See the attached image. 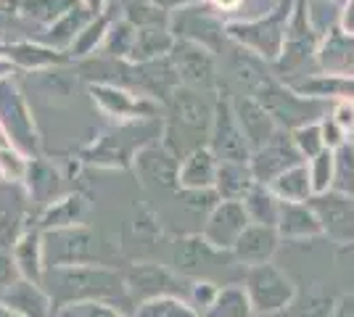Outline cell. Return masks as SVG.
Masks as SVG:
<instances>
[{"label": "cell", "instance_id": "cell-1", "mask_svg": "<svg viewBox=\"0 0 354 317\" xmlns=\"http://www.w3.org/2000/svg\"><path fill=\"white\" fill-rule=\"evenodd\" d=\"M230 75L246 90V95L265 106L281 130L294 133L304 124H315L328 117L330 101L299 95L294 88H288L281 77L275 75V69H270L267 61L257 59L254 53L238 46L230 56Z\"/></svg>", "mask_w": 354, "mask_h": 317}, {"label": "cell", "instance_id": "cell-2", "mask_svg": "<svg viewBox=\"0 0 354 317\" xmlns=\"http://www.w3.org/2000/svg\"><path fill=\"white\" fill-rule=\"evenodd\" d=\"M214 101L209 93L191 88H177L167 104V119L162 124V143L183 162L188 153L209 148L212 124H214Z\"/></svg>", "mask_w": 354, "mask_h": 317}, {"label": "cell", "instance_id": "cell-3", "mask_svg": "<svg viewBox=\"0 0 354 317\" xmlns=\"http://www.w3.org/2000/svg\"><path fill=\"white\" fill-rule=\"evenodd\" d=\"M43 288L50 294L56 309L85 302L114 304L127 291L124 278L104 265H80V267H56L45 270Z\"/></svg>", "mask_w": 354, "mask_h": 317}, {"label": "cell", "instance_id": "cell-4", "mask_svg": "<svg viewBox=\"0 0 354 317\" xmlns=\"http://www.w3.org/2000/svg\"><path fill=\"white\" fill-rule=\"evenodd\" d=\"M291 14H294V0H278L267 14L257 19L227 21V40L272 66L283 53Z\"/></svg>", "mask_w": 354, "mask_h": 317}, {"label": "cell", "instance_id": "cell-5", "mask_svg": "<svg viewBox=\"0 0 354 317\" xmlns=\"http://www.w3.org/2000/svg\"><path fill=\"white\" fill-rule=\"evenodd\" d=\"M153 135L162 137V124H148V122L117 124L114 130H106L85 148H80V159L90 166L124 169V166H133L135 153L146 143H151Z\"/></svg>", "mask_w": 354, "mask_h": 317}, {"label": "cell", "instance_id": "cell-6", "mask_svg": "<svg viewBox=\"0 0 354 317\" xmlns=\"http://www.w3.org/2000/svg\"><path fill=\"white\" fill-rule=\"evenodd\" d=\"M323 43V37L312 30L310 16H307V0H294V14L286 30V43H283L281 59L272 64L275 75L283 82L296 79L299 72H304L307 66H317V48Z\"/></svg>", "mask_w": 354, "mask_h": 317}, {"label": "cell", "instance_id": "cell-7", "mask_svg": "<svg viewBox=\"0 0 354 317\" xmlns=\"http://www.w3.org/2000/svg\"><path fill=\"white\" fill-rule=\"evenodd\" d=\"M0 124L6 127L14 148H19L30 159L40 156L43 140H40V133H37L30 104H27V98H24V93H21L14 77L0 82Z\"/></svg>", "mask_w": 354, "mask_h": 317}, {"label": "cell", "instance_id": "cell-8", "mask_svg": "<svg viewBox=\"0 0 354 317\" xmlns=\"http://www.w3.org/2000/svg\"><path fill=\"white\" fill-rule=\"evenodd\" d=\"M43 251L45 270L95 265V259H98V236L88 225L50 230V233H43Z\"/></svg>", "mask_w": 354, "mask_h": 317}, {"label": "cell", "instance_id": "cell-9", "mask_svg": "<svg viewBox=\"0 0 354 317\" xmlns=\"http://www.w3.org/2000/svg\"><path fill=\"white\" fill-rule=\"evenodd\" d=\"M88 93L93 98V104L104 111L109 119H114L117 124H127V122H151L159 117L162 104L138 95V93L119 88V85H109V82H90Z\"/></svg>", "mask_w": 354, "mask_h": 317}, {"label": "cell", "instance_id": "cell-10", "mask_svg": "<svg viewBox=\"0 0 354 317\" xmlns=\"http://www.w3.org/2000/svg\"><path fill=\"white\" fill-rule=\"evenodd\" d=\"M169 30L180 40L198 43V46L209 48L212 53H217L222 43L227 40V24L222 21V14L209 0L196 3L191 8H183V11H175Z\"/></svg>", "mask_w": 354, "mask_h": 317}, {"label": "cell", "instance_id": "cell-11", "mask_svg": "<svg viewBox=\"0 0 354 317\" xmlns=\"http://www.w3.org/2000/svg\"><path fill=\"white\" fill-rule=\"evenodd\" d=\"M37 209L24 182L0 180V251H11L16 241L35 227Z\"/></svg>", "mask_w": 354, "mask_h": 317}, {"label": "cell", "instance_id": "cell-12", "mask_svg": "<svg viewBox=\"0 0 354 317\" xmlns=\"http://www.w3.org/2000/svg\"><path fill=\"white\" fill-rule=\"evenodd\" d=\"M169 59L175 64L183 88L209 93V95L217 90V82H220L217 79V59H214V53L209 48L177 37Z\"/></svg>", "mask_w": 354, "mask_h": 317}, {"label": "cell", "instance_id": "cell-13", "mask_svg": "<svg viewBox=\"0 0 354 317\" xmlns=\"http://www.w3.org/2000/svg\"><path fill=\"white\" fill-rule=\"evenodd\" d=\"M209 148L220 162H243V164L251 162V148L233 111V98L222 93L214 101V124H212Z\"/></svg>", "mask_w": 354, "mask_h": 317}, {"label": "cell", "instance_id": "cell-14", "mask_svg": "<svg viewBox=\"0 0 354 317\" xmlns=\"http://www.w3.org/2000/svg\"><path fill=\"white\" fill-rule=\"evenodd\" d=\"M301 159L304 156L296 148L294 135L288 130H278L270 143H265L262 148H257V151L251 153L249 166L251 172H254V180L275 182L283 172H288V169L301 164Z\"/></svg>", "mask_w": 354, "mask_h": 317}, {"label": "cell", "instance_id": "cell-15", "mask_svg": "<svg viewBox=\"0 0 354 317\" xmlns=\"http://www.w3.org/2000/svg\"><path fill=\"white\" fill-rule=\"evenodd\" d=\"M135 175L148 188H175L180 185V159L164 146L162 140H151L133 159Z\"/></svg>", "mask_w": 354, "mask_h": 317}, {"label": "cell", "instance_id": "cell-16", "mask_svg": "<svg viewBox=\"0 0 354 317\" xmlns=\"http://www.w3.org/2000/svg\"><path fill=\"white\" fill-rule=\"evenodd\" d=\"M3 56L11 61L16 69H27V72H48V69L66 66L72 61L69 53L45 46L40 40H11V43H3Z\"/></svg>", "mask_w": 354, "mask_h": 317}, {"label": "cell", "instance_id": "cell-17", "mask_svg": "<svg viewBox=\"0 0 354 317\" xmlns=\"http://www.w3.org/2000/svg\"><path fill=\"white\" fill-rule=\"evenodd\" d=\"M233 111H236L238 124H241V130L246 135L251 153L257 151V148H262L265 143H270L275 137V133L281 130L278 122L270 117V111L262 104H257L251 95L241 93L238 98H233Z\"/></svg>", "mask_w": 354, "mask_h": 317}, {"label": "cell", "instance_id": "cell-18", "mask_svg": "<svg viewBox=\"0 0 354 317\" xmlns=\"http://www.w3.org/2000/svg\"><path fill=\"white\" fill-rule=\"evenodd\" d=\"M0 302L6 307H11L19 317H56L59 309L50 299V294L45 291L40 283H32L19 278L14 286L3 294Z\"/></svg>", "mask_w": 354, "mask_h": 317}, {"label": "cell", "instance_id": "cell-19", "mask_svg": "<svg viewBox=\"0 0 354 317\" xmlns=\"http://www.w3.org/2000/svg\"><path fill=\"white\" fill-rule=\"evenodd\" d=\"M288 88H294L299 95L307 98H320V101H354V75H307L294 82H286Z\"/></svg>", "mask_w": 354, "mask_h": 317}, {"label": "cell", "instance_id": "cell-20", "mask_svg": "<svg viewBox=\"0 0 354 317\" xmlns=\"http://www.w3.org/2000/svg\"><path fill=\"white\" fill-rule=\"evenodd\" d=\"M317 69L325 75H354V35L330 30L317 48Z\"/></svg>", "mask_w": 354, "mask_h": 317}, {"label": "cell", "instance_id": "cell-21", "mask_svg": "<svg viewBox=\"0 0 354 317\" xmlns=\"http://www.w3.org/2000/svg\"><path fill=\"white\" fill-rule=\"evenodd\" d=\"M88 211V198L82 193H64L61 198H56L53 204H48L45 209L37 211L35 227L40 233H50V230H64V227L85 225L82 217Z\"/></svg>", "mask_w": 354, "mask_h": 317}, {"label": "cell", "instance_id": "cell-22", "mask_svg": "<svg viewBox=\"0 0 354 317\" xmlns=\"http://www.w3.org/2000/svg\"><path fill=\"white\" fill-rule=\"evenodd\" d=\"M24 188L32 198V206L40 211L48 204H53L56 198H61V175L59 169L50 164L43 156H35L30 159V169H27V177H24Z\"/></svg>", "mask_w": 354, "mask_h": 317}, {"label": "cell", "instance_id": "cell-23", "mask_svg": "<svg viewBox=\"0 0 354 317\" xmlns=\"http://www.w3.org/2000/svg\"><path fill=\"white\" fill-rule=\"evenodd\" d=\"M246 230V211L238 201H222L214 206L207 225V241L214 246H233Z\"/></svg>", "mask_w": 354, "mask_h": 317}, {"label": "cell", "instance_id": "cell-24", "mask_svg": "<svg viewBox=\"0 0 354 317\" xmlns=\"http://www.w3.org/2000/svg\"><path fill=\"white\" fill-rule=\"evenodd\" d=\"M11 257H14L16 267H19V275L24 280H32V283H40L43 286L45 278V251H43V233L37 227L27 230L16 246L11 249Z\"/></svg>", "mask_w": 354, "mask_h": 317}, {"label": "cell", "instance_id": "cell-25", "mask_svg": "<svg viewBox=\"0 0 354 317\" xmlns=\"http://www.w3.org/2000/svg\"><path fill=\"white\" fill-rule=\"evenodd\" d=\"M220 159L212 148H198L180 162V188H214Z\"/></svg>", "mask_w": 354, "mask_h": 317}, {"label": "cell", "instance_id": "cell-26", "mask_svg": "<svg viewBox=\"0 0 354 317\" xmlns=\"http://www.w3.org/2000/svg\"><path fill=\"white\" fill-rule=\"evenodd\" d=\"M93 19H95V14L80 3L74 11H69L61 21H56L50 30H45L40 43H45V46H50V48H56V50H64V53H66V50L72 48L74 40H77V35L85 30Z\"/></svg>", "mask_w": 354, "mask_h": 317}, {"label": "cell", "instance_id": "cell-27", "mask_svg": "<svg viewBox=\"0 0 354 317\" xmlns=\"http://www.w3.org/2000/svg\"><path fill=\"white\" fill-rule=\"evenodd\" d=\"M167 283H169V275L156 265H135L133 270L124 275L127 294L133 299H143V302L159 299V291Z\"/></svg>", "mask_w": 354, "mask_h": 317}, {"label": "cell", "instance_id": "cell-28", "mask_svg": "<svg viewBox=\"0 0 354 317\" xmlns=\"http://www.w3.org/2000/svg\"><path fill=\"white\" fill-rule=\"evenodd\" d=\"M80 3L82 0H21V19L40 30H50Z\"/></svg>", "mask_w": 354, "mask_h": 317}, {"label": "cell", "instance_id": "cell-29", "mask_svg": "<svg viewBox=\"0 0 354 317\" xmlns=\"http://www.w3.org/2000/svg\"><path fill=\"white\" fill-rule=\"evenodd\" d=\"M251 185H254V172H251L249 164H243V162H220L214 191L225 201H236L238 196L251 193Z\"/></svg>", "mask_w": 354, "mask_h": 317}, {"label": "cell", "instance_id": "cell-30", "mask_svg": "<svg viewBox=\"0 0 354 317\" xmlns=\"http://www.w3.org/2000/svg\"><path fill=\"white\" fill-rule=\"evenodd\" d=\"M175 40L177 37L172 35V30H138L130 61L133 64H146V61L164 59V56L172 53Z\"/></svg>", "mask_w": 354, "mask_h": 317}, {"label": "cell", "instance_id": "cell-31", "mask_svg": "<svg viewBox=\"0 0 354 317\" xmlns=\"http://www.w3.org/2000/svg\"><path fill=\"white\" fill-rule=\"evenodd\" d=\"M111 30V19L109 14H98L93 21H90L85 30L77 35V40L72 43V48L66 50L72 61H88L90 56H95L98 48H104L106 35Z\"/></svg>", "mask_w": 354, "mask_h": 317}, {"label": "cell", "instance_id": "cell-32", "mask_svg": "<svg viewBox=\"0 0 354 317\" xmlns=\"http://www.w3.org/2000/svg\"><path fill=\"white\" fill-rule=\"evenodd\" d=\"M124 19L135 30H169L172 24V14L153 6L151 0H130L124 8Z\"/></svg>", "mask_w": 354, "mask_h": 317}, {"label": "cell", "instance_id": "cell-33", "mask_svg": "<svg viewBox=\"0 0 354 317\" xmlns=\"http://www.w3.org/2000/svg\"><path fill=\"white\" fill-rule=\"evenodd\" d=\"M135 37H138V30L127 19H119V21H111V30L106 35V43L101 48V53L109 56V59L117 61H130L135 48Z\"/></svg>", "mask_w": 354, "mask_h": 317}, {"label": "cell", "instance_id": "cell-34", "mask_svg": "<svg viewBox=\"0 0 354 317\" xmlns=\"http://www.w3.org/2000/svg\"><path fill=\"white\" fill-rule=\"evenodd\" d=\"M307 16H310L312 30L325 37L328 32L339 27L341 6L333 0H307Z\"/></svg>", "mask_w": 354, "mask_h": 317}, {"label": "cell", "instance_id": "cell-35", "mask_svg": "<svg viewBox=\"0 0 354 317\" xmlns=\"http://www.w3.org/2000/svg\"><path fill=\"white\" fill-rule=\"evenodd\" d=\"M275 188L278 193L286 198H304L312 191V180H310V172L307 166H294L288 172H283L281 177L275 180Z\"/></svg>", "mask_w": 354, "mask_h": 317}, {"label": "cell", "instance_id": "cell-36", "mask_svg": "<svg viewBox=\"0 0 354 317\" xmlns=\"http://www.w3.org/2000/svg\"><path fill=\"white\" fill-rule=\"evenodd\" d=\"M27 169H30V156L8 146V148H0V180L6 182H24L27 177Z\"/></svg>", "mask_w": 354, "mask_h": 317}, {"label": "cell", "instance_id": "cell-37", "mask_svg": "<svg viewBox=\"0 0 354 317\" xmlns=\"http://www.w3.org/2000/svg\"><path fill=\"white\" fill-rule=\"evenodd\" d=\"M336 177V151H328L325 148L320 156L310 159V180H312V191L323 193L328 191V185Z\"/></svg>", "mask_w": 354, "mask_h": 317}, {"label": "cell", "instance_id": "cell-38", "mask_svg": "<svg viewBox=\"0 0 354 317\" xmlns=\"http://www.w3.org/2000/svg\"><path fill=\"white\" fill-rule=\"evenodd\" d=\"M291 135H294V143H296V148H299V153L307 156V159H315V156H320V153L325 151L323 127H320V122L304 124V127L294 130Z\"/></svg>", "mask_w": 354, "mask_h": 317}, {"label": "cell", "instance_id": "cell-39", "mask_svg": "<svg viewBox=\"0 0 354 317\" xmlns=\"http://www.w3.org/2000/svg\"><path fill=\"white\" fill-rule=\"evenodd\" d=\"M135 317H193V312L185 304L175 302L169 296H159V299H151V302L140 304Z\"/></svg>", "mask_w": 354, "mask_h": 317}, {"label": "cell", "instance_id": "cell-40", "mask_svg": "<svg viewBox=\"0 0 354 317\" xmlns=\"http://www.w3.org/2000/svg\"><path fill=\"white\" fill-rule=\"evenodd\" d=\"M236 246L243 257H259V254H265V249L270 246V233H267L265 227L243 230V236L238 238Z\"/></svg>", "mask_w": 354, "mask_h": 317}, {"label": "cell", "instance_id": "cell-41", "mask_svg": "<svg viewBox=\"0 0 354 317\" xmlns=\"http://www.w3.org/2000/svg\"><path fill=\"white\" fill-rule=\"evenodd\" d=\"M56 317H124V315L117 312L114 304L85 302V304H74V307H64Z\"/></svg>", "mask_w": 354, "mask_h": 317}, {"label": "cell", "instance_id": "cell-42", "mask_svg": "<svg viewBox=\"0 0 354 317\" xmlns=\"http://www.w3.org/2000/svg\"><path fill=\"white\" fill-rule=\"evenodd\" d=\"M336 180L341 188L354 191V146H341L336 151Z\"/></svg>", "mask_w": 354, "mask_h": 317}, {"label": "cell", "instance_id": "cell-43", "mask_svg": "<svg viewBox=\"0 0 354 317\" xmlns=\"http://www.w3.org/2000/svg\"><path fill=\"white\" fill-rule=\"evenodd\" d=\"M180 196L185 198L188 206H196V209L217 206V191L214 188H183Z\"/></svg>", "mask_w": 354, "mask_h": 317}, {"label": "cell", "instance_id": "cell-44", "mask_svg": "<svg viewBox=\"0 0 354 317\" xmlns=\"http://www.w3.org/2000/svg\"><path fill=\"white\" fill-rule=\"evenodd\" d=\"M19 278L21 275H19V267H16L11 251H0V299H3V294L14 286Z\"/></svg>", "mask_w": 354, "mask_h": 317}, {"label": "cell", "instance_id": "cell-45", "mask_svg": "<svg viewBox=\"0 0 354 317\" xmlns=\"http://www.w3.org/2000/svg\"><path fill=\"white\" fill-rule=\"evenodd\" d=\"M320 127H323V140H325V148H328V151H339L341 146H346V133L333 122L330 114L320 122Z\"/></svg>", "mask_w": 354, "mask_h": 317}, {"label": "cell", "instance_id": "cell-46", "mask_svg": "<svg viewBox=\"0 0 354 317\" xmlns=\"http://www.w3.org/2000/svg\"><path fill=\"white\" fill-rule=\"evenodd\" d=\"M330 117L346 135H354V101H339L330 108Z\"/></svg>", "mask_w": 354, "mask_h": 317}, {"label": "cell", "instance_id": "cell-47", "mask_svg": "<svg viewBox=\"0 0 354 317\" xmlns=\"http://www.w3.org/2000/svg\"><path fill=\"white\" fill-rule=\"evenodd\" d=\"M272 209H275V204H272V196L265 193L262 188H251L249 193V211H257L262 220H265V214L272 217Z\"/></svg>", "mask_w": 354, "mask_h": 317}, {"label": "cell", "instance_id": "cell-48", "mask_svg": "<svg viewBox=\"0 0 354 317\" xmlns=\"http://www.w3.org/2000/svg\"><path fill=\"white\" fill-rule=\"evenodd\" d=\"M153 6L164 8L167 14H175V11H183V8H191L196 3H204V0H151Z\"/></svg>", "mask_w": 354, "mask_h": 317}, {"label": "cell", "instance_id": "cell-49", "mask_svg": "<svg viewBox=\"0 0 354 317\" xmlns=\"http://www.w3.org/2000/svg\"><path fill=\"white\" fill-rule=\"evenodd\" d=\"M339 27L344 32L354 35V0H346L341 6V16H339Z\"/></svg>", "mask_w": 354, "mask_h": 317}, {"label": "cell", "instance_id": "cell-50", "mask_svg": "<svg viewBox=\"0 0 354 317\" xmlns=\"http://www.w3.org/2000/svg\"><path fill=\"white\" fill-rule=\"evenodd\" d=\"M209 3H212V6H214L220 14H233V11H238V8H241L246 0H209Z\"/></svg>", "mask_w": 354, "mask_h": 317}, {"label": "cell", "instance_id": "cell-51", "mask_svg": "<svg viewBox=\"0 0 354 317\" xmlns=\"http://www.w3.org/2000/svg\"><path fill=\"white\" fill-rule=\"evenodd\" d=\"M82 6L85 8H90L93 14H106V6H109V0H82Z\"/></svg>", "mask_w": 354, "mask_h": 317}, {"label": "cell", "instance_id": "cell-52", "mask_svg": "<svg viewBox=\"0 0 354 317\" xmlns=\"http://www.w3.org/2000/svg\"><path fill=\"white\" fill-rule=\"evenodd\" d=\"M14 72H16L14 64L6 59V56H0V82H3V79H8V77H14Z\"/></svg>", "mask_w": 354, "mask_h": 317}, {"label": "cell", "instance_id": "cell-53", "mask_svg": "<svg viewBox=\"0 0 354 317\" xmlns=\"http://www.w3.org/2000/svg\"><path fill=\"white\" fill-rule=\"evenodd\" d=\"M8 146H11V137L6 133V127L0 124V148H8Z\"/></svg>", "mask_w": 354, "mask_h": 317}, {"label": "cell", "instance_id": "cell-54", "mask_svg": "<svg viewBox=\"0 0 354 317\" xmlns=\"http://www.w3.org/2000/svg\"><path fill=\"white\" fill-rule=\"evenodd\" d=\"M0 317H19V315H16L11 307H6V304L0 302Z\"/></svg>", "mask_w": 354, "mask_h": 317}, {"label": "cell", "instance_id": "cell-55", "mask_svg": "<svg viewBox=\"0 0 354 317\" xmlns=\"http://www.w3.org/2000/svg\"><path fill=\"white\" fill-rule=\"evenodd\" d=\"M333 3H339V6H344V3H346V0H333Z\"/></svg>", "mask_w": 354, "mask_h": 317}]
</instances>
